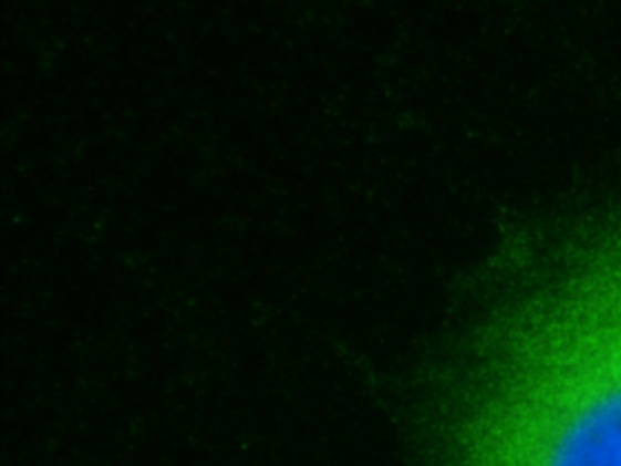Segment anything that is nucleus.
<instances>
[{
    "instance_id": "obj_1",
    "label": "nucleus",
    "mask_w": 621,
    "mask_h": 466,
    "mask_svg": "<svg viewBox=\"0 0 621 466\" xmlns=\"http://www.w3.org/2000/svg\"><path fill=\"white\" fill-rule=\"evenodd\" d=\"M488 339L451 428L454 466H621V234Z\"/></svg>"
}]
</instances>
